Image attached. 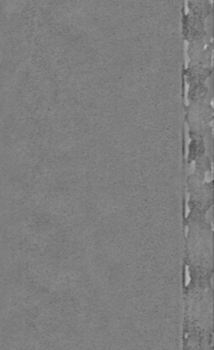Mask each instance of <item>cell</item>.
Listing matches in <instances>:
<instances>
[{"instance_id":"obj_1","label":"cell","mask_w":214,"mask_h":350,"mask_svg":"<svg viewBox=\"0 0 214 350\" xmlns=\"http://www.w3.org/2000/svg\"><path fill=\"white\" fill-rule=\"evenodd\" d=\"M184 285H189V284L191 282V274H189V267L186 266V272H184Z\"/></svg>"}]
</instances>
